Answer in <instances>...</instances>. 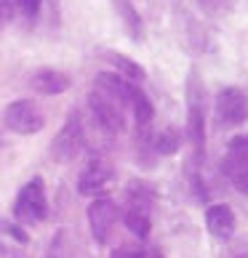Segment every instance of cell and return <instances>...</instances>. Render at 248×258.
I'll return each instance as SVG.
<instances>
[{"label": "cell", "instance_id": "obj_1", "mask_svg": "<svg viewBox=\"0 0 248 258\" xmlns=\"http://www.w3.org/2000/svg\"><path fill=\"white\" fill-rule=\"evenodd\" d=\"M96 85L104 91H110L123 107H126L133 120H136V128H147L152 125L155 120V104L150 101V96L139 88L136 83L126 80L123 75H115V72H99L96 75Z\"/></svg>", "mask_w": 248, "mask_h": 258}, {"label": "cell", "instance_id": "obj_2", "mask_svg": "<svg viewBox=\"0 0 248 258\" xmlns=\"http://www.w3.org/2000/svg\"><path fill=\"white\" fill-rule=\"evenodd\" d=\"M187 141L192 147V168H195V178L200 170V162L206 155V99H203V88H200V75L189 72L187 80Z\"/></svg>", "mask_w": 248, "mask_h": 258}, {"label": "cell", "instance_id": "obj_3", "mask_svg": "<svg viewBox=\"0 0 248 258\" xmlns=\"http://www.w3.org/2000/svg\"><path fill=\"white\" fill-rule=\"evenodd\" d=\"M152 203L155 192L144 181H131L126 189V208H123V224L139 240H147L152 232Z\"/></svg>", "mask_w": 248, "mask_h": 258}, {"label": "cell", "instance_id": "obj_4", "mask_svg": "<svg viewBox=\"0 0 248 258\" xmlns=\"http://www.w3.org/2000/svg\"><path fill=\"white\" fill-rule=\"evenodd\" d=\"M48 216V200H45V184L40 176L30 178L27 184L19 189V195L14 200V221L19 226H30L40 224Z\"/></svg>", "mask_w": 248, "mask_h": 258}, {"label": "cell", "instance_id": "obj_5", "mask_svg": "<svg viewBox=\"0 0 248 258\" xmlns=\"http://www.w3.org/2000/svg\"><path fill=\"white\" fill-rule=\"evenodd\" d=\"M3 122L8 131L19 133V136H35L45 128V114L40 109V104L32 99H16L6 107Z\"/></svg>", "mask_w": 248, "mask_h": 258}, {"label": "cell", "instance_id": "obj_6", "mask_svg": "<svg viewBox=\"0 0 248 258\" xmlns=\"http://www.w3.org/2000/svg\"><path fill=\"white\" fill-rule=\"evenodd\" d=\"M222 173L240 195H248V133L230 139L222 160Z\"/></svg>", "mask_w": 248, "mask_h": 258}, {"label": "cell", "instance_id": "obj_7", "mask_svg": "<svg viewBox=\"0 0 248 258\" xmlns=\"http://www.w3.org/2000/svg\"><path fill=\"white\" fill-rule=\"evenodd\" d=\"M214 114H216V122L222 128H237L248 120V96L243 88L237 85H227L216 93V101H214Z\"/></svg>", "mask_w": 248, "mask_h": 258}, {"label": "cell", "instance_id": "obj_8", "mask_svg": "<svg viewBox=\"0 0 248 258\" xmlns=\"http://www.w3.org/2000/svg\"><path fill=\"white\" fill-rule=\"evenodd\" d=\"M88 107H91V114L96 117V122L104 131H110V133L126 131V107H123L110 91H104L96 85V88L88 93Z\"/></svg>", "mask_w": 248, "mask_h": 258}, {"label": "cell", "instance_id": "obj_9", "mask_svg": "<svg viewBox=\"0 0 248 258\" xmlns=\"http://www.w3.org/2000/svg\"><path fill=\"white\" fill-rule=\"evenodd\" d=\"M118 218H120V210L110 197H96L93 200V203L88 205V229H91L93 242L107 245L112 232H115V226H118Z\"/></svg>", "mask_w": 248, "mask_h": 258}, {"label": "cell", "instance_id": "obj_10", "mask_svg": "<svg viewBox=\"0 0 248 258\" xmlns=\"http://www.w3.org/2000/svg\"><path fill=\"white\" fill-rule=\"evenodd\" d=\"M83 144H85V133H83V122L78 114H70V117L64 120L62 131L56 133L54 144H51V157L56 162H70L75 160L83 152Z\"/></svg>", "mask_w": 248, "mask_h": 258}, {"label": "cell", "instance_id": "obj_11", "mask_svg": "<svg viewBox=\"0 0 248 258\" xmlns=\"http://www.w3.org/2000/svg\"><path fill=\"white\" fill-rule=\"evenodd\" d=\"M112 178H115V170H112V165L107 160H104L102 155L91 157L88 162H85L83 173L78 178V192L91 197V195H102L104 189H107L112 184Z\"/></svg>", "mask_w": 248, "mask_h": 258}, {"label": "cell", "instance_id": "obj_12", "mask_svg": "<svg viewBox=\"0 0 248 258\" xmlns=\"http://www.w3.org/2000/svg\"><path fill=\"white\" fill-rule=\"evenodd\" d=\"M206 229L216 240H232L237 232V216L227 203H216L206 208Z\"/></svg>", "mask_w": 248, "mask_h": 258}, {"label": "cell", "instance_id": "obj_13", "mask_svg": "<svg viewBox=\"0 0 248 258\" xmlns=\"http://www.w3.org/2000/svg\"><path fill=\"white\" fill-rule=\"evenodd\" d=\"M32 88L37 93H45V96H59V93L70 88V75H64L59 70H40L32 78Z\"/></svg>", "mask_w": 248, "mask_h": 258}, {"label": "cell", "instance_id": "obj_14", "mask_svg": "<svg viewBox=\"0 0 248 258\" xmlns=\"http://www.w3.org/2000/svg\"><path fill=\"white\" fill-rule=\"evenodd\" d=\"M179 147H182V133H179L176 128H166L152 136V152L160 157H171L176 155Z\"/></svg>", "mask_w": 248, "mask_h": 258}, {"label": "cell", "instance_id": "obj_15", "mask_svg": "<svg viewBox=\"0 0 248 258\" xmlns=\"http://www.w3.org/2000/svg\"><path fill=\"white\" fill-rule=\"evenodd\" d=\"M115 8H118V14L123 16V22H126L128 35L133 37V40H139L141 37V16L133 11V6L128 3V0H115Z\"/></svg>", "mask_w": 248, "mask_h": 258}, {"label": "cell", "instance_id": "obj_16", "mask_svg": "<svg viewBox=\"0 0 248 258\" xmlns=\"http://www.w3.org/2000/svg\"><path fill=\"white\" fill-rule=\"evenodd\" d=\"M110 61H112V64H118L120 75H123L126 80H131V83H139V80H144V78H147L144 70H141L136 61H131L128 56H123V53H110Z\"/></svg>", "mask_w": 248, "mask_h": 258}, {"label": "cell", "instance_id": "obj_17", "mask_svg": "<svg viewBox=\"0 0 248 258\" xmlns=\"http://www.w3.org/2000/svg\"><path fill=\"white\" fill-rule=\"evenodd\" d=\"M8 6H11V11L16 8V11L22 14L24 19L35 22L37 14H40V8H43V0H8Z\"/></svg>", "mask_w": 248, "mask_h": 258}, {"label": "cell", "instance_id": "obj_18", "mask_svg": "<svg viewBox=\"0 0 248 258\" xmlns=\"http://www.w3.org/2000/svg\"><path fill=\"white\" fill-rule=\"evenodd\" d=\"M110 258H160L158 250H139V247H128V245H120L112 250Z\"/></svg>", "mask_w": 248, "mask_h": 258}, {"label": "cell", "instance_id": "obj_19", "mask_svg": "<svg viewBox=\"0 0 248 258\" xmlns=\"http://www.w3.org/2000/svg\"><path fill=\"white\" fill-rule=\"evenodd\" d=\"M197 3H200V8H203V11H208V14H224L227 8H230L232 0H197Z\"/></svg>", "mask_w": 248, "mask_h": 258}, {"label": "cell", "instance_id": "obj_20", "mask_svg": "<svg viewBox=\"0 0 248 258\" xmlns=\"http://www.w3.org/2000/svg\"><path fill=\"white\" fill-rule=\"evenodd\" d=\"M8 16H11V6H8V0H0V32H3Z\"/></svg>", "mask_w": 248, "mask_h": 258}]
</instances>
